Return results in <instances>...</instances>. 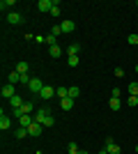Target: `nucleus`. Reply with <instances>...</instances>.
Segmentation results:
<instances>
[{
    "instance_id": "nucleus-37",
    "label": "nucleus",
    "mask_w": 138,
    "mask_h": 154,
    "mask_svg": "<svg viewBox=\"0 0 138 154\" xmlns=\"http://www.w3.org/2000/svg\"><path fill=\"white\" fill-rule=\"evenodd\" d=\"M136 152H138V145H136Z\"/></svg>"
},
{
    "instance_id": "nucleus-27",
    "label": "nucleus",
    "mask_w": 138,
    "mask_h": 154,
    "mask_svg": "<svg viewBox=\"0 0 138 154\" xmlns=\"http://www.w3.org/2000/svg\"><path fill=\"white\" fill-rule=\"evenodd\" d=\"M127 106H129V108L138 106V97H129V99H127Z\"/></svg>"
},
{
    "instance_id": "nucleus-26",
    "label": "nucleus",
    "mask_w": 138,
    "mask_h": 154,
    "mask_svg": "<svg viewBox=\"0 0 138 154\" xmlns=\"http://www.w3.org/2000/svg\"><path fill=\"white\" fill-rule=\"evenodd\" d=\"M67 64H69V67H78V55H72V58H67Z\"/></svg>"
},
{
    "instance_id": "nucleus-36",
    "label": "nucleus",
    "mask_w": 138,
    "mask_h": 154,
    "mask_svg": "<svg viewBox=\"0 0 138 154\" xmlns=\"http://www.w3.org/2000/svg\"><path fill=\"white\" fill-rule=\"evenodd\" d=\"M136 9H138V2H136Z\"/></svg>"
},
{
    "instance_id": "nucleus-24",
    "label": "nucleus",
    "mask_w": 138,
    "mask_h": 154,
    "mask_svg": "<svg viewBox=\"0 0 138 154\" xmlns=\"http://www.w3.org/2000/svg\"><path fill=\"white\" fill-rule=\"evenodd\" d=\"M12 115L16 117V120H21V117L26 115V113H23V106H21V108H12Z\"/></svg>"
},
{
    "instance_id": "nucleus-23",
    "label": "nucleus",
    "mask_w": 138,
    "mask_h": 154,
    "mask_svg": "<svg viewBox=\"0 0 138 154\" xmlns=\"http://www.w3.org/2000/svg\"><path fill=\"white\" fill-rule=\"evenodd\" d=\"M46 44L48 46H58V37H55V35H46Z\"/></svg>"
},
{
    "instance_id": "nucleus-35",
    "label": "nucleus",
    "mask_w": 138,
    "mask_h": 154,
    "mask_svg": "<svg viewBox=\"0 0 138 154\" xmlns=\"http://www.w3.org/2000/svg\"><path fill=\"white\" fill-rule=\"evenodd\" d=\"M78 154H87V152H78Z\"/></svg>"
},
{
    "instance_id": "nucleus-6",
    "label": "nucleus",
    "mask_w": 138,
    "mask_h": 154,
    "mask_svg": "<svg viewBox=\"0 0 138 154\" xmlns=\"http://www.w3.org/2000/svg\"><path fill=\"white\" fill-rule=\"evenodd\" d=\"M2 99H12V97H16V90H14V85L12 83H7V85H2Z\"/></svg>"
},
{
    "instance_id": "nucleus-7",
    "label": "nucleus",
    "mask_w": 138,
    "mask_h": 154,
    "mask_svg": "<svg viewBox=\"0 0 138 154\" xmlns=\"http://www.w3.org/2000/svg\"><path fill=\"white\" fill-rule=\"evenodd\" d=\"M60 28H62V32H65V35H69V32H74L76 30V23H74V21H62V23H60Z\"/></svg>"
},
{
    "instance_id": "nucleus-31",
    "label": "nucleus",
    "mask_w": 138,
    "mask_h": 154,
    "mask_svg": "<svg viewBox=\"0 0 138 154\" xmlns=\"http://www.w3.org/2000/svg\"><path fill=\"white\" fill-rule=\"evenodd\" d=\"M60 32H62V28H60V26H53L51 28V35H55V37H60Z\"/></svg>"
},
{
    "instance_id": "nucleus-20",
    "label": "nucleus",
    "mask_w": 138,
    "mask_h": 154,
    "mask_svg": "<svg viewBox=\"0 0 138 154\" xmlns=\"http://www.w3.org/2000/svg\"><path fill=\"white\" fill-rule=\"evenodd\" d=\"M14 136H16V138L21 140V138H26V136H30V134H28V129H26V127H19L16 131H14Z\"/></svg>"
},
{
    "instance_id": "nucleus-9",
    "label": "nucleus",
    "mask_w": 138,
    "mask_h": 154,
    "mask_svg": "<svg viewBox=\"0 0 138 154\" xmlns=\"http://www.w3.org/2000/svg\"><path fill=\"white\" fill-rule=\"evenodd\" d=\"M0 129L2 131H7V129H12V120L5 115V110H2V115H0Z\"/></svg>"
},
{
    "instance_id": "nucleus-22",
    "label": "nucleus",
    "mask_w": 138,
    "mask_h": 154,
    "mask_svg": "<svg viewBox=\"0 0 138 154\" xmlns=\"http://www.w3.org/2000/svg\"><path fill=\"white\" fill-rule=\"evenodd\" d=\"M81 94V90H78V85H72L69 88V99H76V97Z\"/></svg>"
},
{
    "instance_id": "nucleus-17",
    "label": "nucleus",
    "mask_w": 138,
    "mask_h": 154,
    "mask_svg": "<svg viewBox=\"0 0 138 154\" xmlns=\"http://www.w3.org/2000/svg\"><path fill=\"white\" fill-rule=\"evenodd\" d=\"M55 94H58L60 99H67V97H69V88H65V85H60V88H55Z\"/></svg>"
},
{
    "instance_id": "nucleus-16",
    "label": "nucleus",
    "mask_w": 138,
    "mask_h": 154,
    "mask_svg": "<svg viewBox=\"0 0 138 154\" xmlns=\"http://www.w3.org/2000/svg\"><path fill=\"white\" fill-rule=\"evenodd\" d=\"M7 81H9L12 85H19L21 83V74H19V71H12V74L7 76Z\"/></svg>"
},
{
    "instance_id": "nucleus-19",
    "label": "nucleus",
    "mask_w": 138,
    "mask_h": 154,
    "mask_svg": "<svg viewBox=\"0 0 138 154\" xmlns=\"http://www.w3.org/2000/svg\"><path fill=\"white\" fill-rule=\"evenodd\" d=\"M23 113H28V115L37 113V110H35V103H32V101H26V103H23Z\"/></svg>"
},
{
    "instance_id": "nucleus-29",
    "label": "nucleus",
    "mask_w": 138,
    "mask_h": 154,
    "mask_svg": "<svg viewBox=\"0 0 138 154\" xmlns=\"http://www.w3.org/2000/svg\"><path fill=\"white\" fill-rule=\"evenodd\" d=\"M14 5H16L14 0H2V2H0V7H2V9H5V7H14Z\"/></svg>"
},
{
    "instance_id": "nucleus-34",
    "label": "nucleus",
    "mask_w": 138,
    "mask_h": 154,
    "mask_svg": "<svg viewBox=\"0 0 138 154\" xmlns=\"http://www.w3.org/2000/svg\"><path fill=\"white\" fill-rule=\"evenodd\" d=\"M133 69H136V74H138V64H136V67H133Z\"/></svg>"
},
{
    "instance_id": "nucleus-18",
    "label": "nucleus",
    "mask_w": 138,
    "mask_h": 154,
    "mask_svg": "<svg viewBox=\"0 0 138 154\" xmlns=\"http://www.w3.org/2000/svg\"><path fill=\"white\" fill-rule=\"evenodd\" d=\"M14 71H19V74H28V71H30V64H28V62H19Z\"/></svg>"
},
{
    "instance_id": "nucleus-15",
    "label": "nucleus",
    "mask_w": 138,
    "mask_h": 154,
    "mask_svg": "<svg viewBox=\"0 0 138 154\" xmlns=\"http://www.w3.org/2000/svg\"><path fill=\"white\" fill-rule=\"evenodd\" d=\"M81 53V44H69L67 46V55L72 58V55H78Z\"/></svg>"
},
{
    "instance_id": "nucleus-13",
    "label": "nucleus",
    "mask_w": 138,
    "mask_h": 154,
    "mask_svg": "<svg viewBox=\"0 0 138 154\" xmlns=\"http://www.w3.org/2000/svg\"><path fill=\"white\" fill-rule=\"evenodd\" d=\"M23 103H26V101H23V97H19V94H16V97H12V99H9V106H12V108H21Z\"/></svg>"
},
{
    "instance_id": "nucleus-30",
    "label": "nucleus",
    "mask_w": 138,
    "mask_h": 154,
    "mask_svg": "<svg viewBox=\"0 0 138 154\" xmlns=\"http://www.w3.org/2000/svg\"><path fill=\"white\" fill-rule=\"evenodd\" d=\"M60 9H62V7H60V2H58V5L51 9V16H60Z\"/></svg>"
},
{
    "instance_id": "nucleus-33",
    "label": "nucleus",
    "mask_w": 138,
    "mask_h": 154,
    "mask_svg": "<svg viewBox=\"0 0 138 154\" xmlns=\"http://www.w3.org/2000/svg\"><path fill=\"white\" fill-rule=\"evenodd\" d=\"M99 154H108V149H106V147H104V149H101V152H99Z\"/></svg>"
},
{
    "instance_id": "nucleus-1",
    "label": "nucleus",
    "mask_w": 138,
    "mask_h": 154,
    "mask_svg": "<svg viewBox=\"0 0 138 154\" xmlns=\"http://www.w3.org/2000/svg\"><path fill=\"white\" fill-rule=\"evenodd\" d=\"M35 122H39L41 127H53L55 120H53V115H51V110H48V108H39L37 113H35Z\"/></svg>"
},
{
    "instance_id": "nucleus-2",
    "label": "nucleus",
    "mask_w": 138,
    "mask_h": 154,
    "mask_svg": "<svg viewBox=\"0 0 138 154\" xmlns=\"http://www.w3.org/2000/svg\"><path fill=\"white\" fill-rule=\"evenodd\" d=\"M58 2H60V0H39V2H37V9H39L41 14H44V12L51 14V9L58 5Z\"/></svg>"
},
{
    "instance_id": "nucleus-25",
    "label": "nucleus",
    "mask_w": 138,
    "mask_h": 154,
    "mask_svg": "<svg viewBox=\"0 0 138 154\" xmlns=\"http://www.w3.org/2000/svg\"><path fill=\"white\" fill-rule=\"evenodd\" d=\"M67 152L69 154H78V145H76V143H69V145H67Z\"/></svg>"
},
{
    "instance_id": "nucleus-3",
    "label": "nucleus",
    "mask_w": 138,
    "mask_h": 154,
    "mask_svg": "<svg viewBox=\"0 0 138 154\" xmlns=\"http://www.w3.org/2000/svg\"><path fill=\"white\" fill-rule=\"evenodd\" d=\"M41 88H44V83H41V78L32 76V81H30V85H28V90L32 92V94H39V92H41Z\"/></svg>"
},
{
    "instance_id": "nucleus-8",
    "label": "nucleus",
    "mask_w": 138,
    "mask_h": 154,
    "mask_svg": "<svg viewBox=\"0 0 138 154\" xmlns=\"http://www.w3.org/2000/svg\"><path fill=\"white\" fill-rule=\"evenodd\" d=\"M53 94H55V88H51V85H44V88H41V92H39L41 99H51Z\"/></svg>"
},
{
    "instance_id": "nucleus-5",
    "label": "nucleus",
    "mask_w": 138,
    "mask_h": 154,
    "mask_svg": "<svg viewBox=\"0 0 138 154\" xmlns=\"http://www.w3.org/2000/svg\"><path fill=\"white\" fill-rule=\"evenodd\" d=\"M7 23H9V26H19V23H23V16H21L19 12H9L7 14Z\"/></svg>"
},
{
    "instance_id": "nucleus-4",
    "label": "nucleus",
    "mask_w": 138,
    "mask_h": 154,
    "mask_svg": "<svg viewBox=\"0 0 138 154\" xmlns=\"http://www.w3.org/2000/svg\"><path fill=\"white\" fill-rule=\"evenodd\" d=\"M106 149H108V154H120L122 152V147H120L113 138H106Z\"/></svg>"
},
{
    "instance_id": "nucleus-28",
    "label": "nucleus",
    "mask_w": 138,
    "mask_h": 154,
    "mask_svg": "<svg viewBox=\"0 0 138 154\" xmlns=\"http://www.w3.org/2000/svg\"><path fill=\"white\" fill-rule=\"evenodd\" d=\"M127 42H129V44H133V46H138V35H129V37H127Z\"/></svg>"
},
{
    "instance_id": "nucleus-12",
    "label": "nucleus",
    "mask_w": 138,
    "mask_h": 154,
    "mask_svg": "<svg viewBox=\"0 0 138 154\" xmlns=\"http://www.w3.org/2000/svg\"><path fill=\"white\" fill-rule=\"evenodd\" d=\"M28 134H30V136H39L41 134V124L39 122H32L30 127H28Z\"/></svg>"
},
{
    "instance_id": "nucleus-32",
    "label": "nucleus",
    "mask_w": 138,
    "mask_h": 154,
    "mask_svg": "<svg viewBox=\"0 0 138 154\" xmlns=\"http://www.w3.org/2000/svg\"><path fill=\"white\" fill-rule=\"evenodd\" d=\"M115 76L122 78V76H124V69H122V67H115Z\"/></svg>"
},
{
    "instance_id": "nucleus-21",
    "label": "nucleus",
    "mask_w": 138,
    "mask_h": 154,
    "mask_svg": "<svg viewBox=\"0 0 138 154\" xmlns=\"http://www.w3.org/2000/svg\"><path fill=\"white\" fill-rule=\"evenodd\" d=\"M127 90H129V97H138V83H136V81H133V83H129V88H127Z\"/></svg>"
},
{
    "instance_id": "nucleus-10",
    "label": "nucleus",
    "mask_w": 138,
    "mask_h": 154,
    "mask_svg": "<svg viewBox=\"0 0 138 154\" xmlns=\"http://www.w3.org/2000/svg\"><path fill=\"white\" fill-rule=\"evenodd\" d=\"M62 46H48V55H51V58H62Z\"/></svg>"
},
{
    "instance_id": "nucleus-14",
    "label": "nucleus",
    "mask_w": 138,
    "mask_h": 154,
    "mask_svg": "<svg viewBox=\"0 0 138 154\" xmlns=\"http://www.w3.org/2000/svg\"><path fill=\"white\" fill-rule=\"evenodd\" d=\"M60 108L62 110H72L74 108V99H69V97H67V99H60Z\"/></svg>"
},
{
    "instance_id": "nucleus-11",
    "label": "nucleus",
    "mask_w": 138,
    "mask_h": 154,
    "mask_svg": "<svg viewBox=\"0 0 138 154\" xmlns=\"http://www.w3.org/2000/svg\"><path fill=\"white\" fill-rule=\"evenodd\" d=\"M108 106H111V110H115V113H118V110L122 108V101H120V97H111Z\"/></svg>"
}]
</instances>
